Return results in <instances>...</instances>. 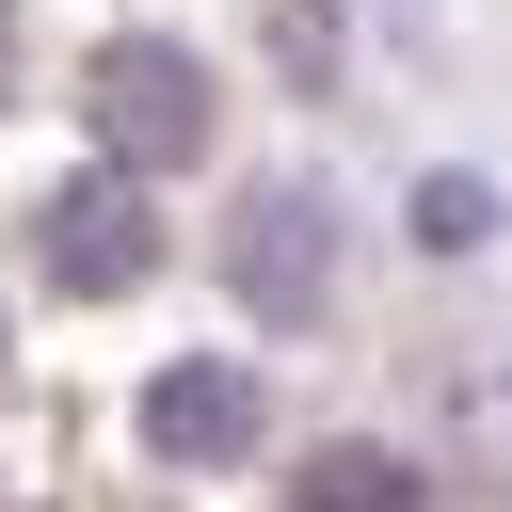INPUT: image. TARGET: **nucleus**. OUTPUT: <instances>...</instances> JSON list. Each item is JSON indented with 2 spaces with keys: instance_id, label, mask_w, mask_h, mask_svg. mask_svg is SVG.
<instances>
[{
  "instance_id": "nucleus-1",
  "label": "nucleus",
  "mask_w": 512,
  "mask_h": 512,
  "mask_svg": "<svg viewBox=\"0 0 512 512\" xmlns=\"http://www.w3.org/2000/svg\"><path fill=\"white\" fill-rule=\"evenodd\" d=\"M224 288H240L272 336H304V320L336 304V208H320V192H288V176H272V192H240V208H224Z\"/></svg>"
},
{
  "instance_id": "nucleus-2",
  "label": "nucleus",
  "mask_w": 512,
  "mask_h": 512,
  "mask_svg": "<svg viewBox=\"0 0 512 512\" xmlns=\"http://www.w3.org/2000/svg\"><path fill=\"white\" fill-rule=\"evenodd\" d=\"M96 128H112V160H192L208 144V64L192 48H160V32H128V48H96Z\"/></svg>"
},
{
  "instance_id": "nucleus-3",
  "label": "nucleus",
  "mask_w": 512,
  "mask_h": 512,
  "mask_svg": "<svg viewBox=\"0 0 512 512\" xmlns=\"http://www.w3.org/2000/svg\"><path fill=\"white\" fill-rule=\"evenodd\" d=\"M32 240H48V272H64L80 304H112V288H144V272H160V224H144V192H128V176H64V192L32 208Z\"/></svg>"
},
{
  "instance_id": "nucleus-4",
  "label": "nucleus",
  "mask_w": 512,
  "mask_h": 512,
  "mask_svg": "<svg viewBox=\"0 0 512 512\" xmlns=\"http://www.w3.org/2000/svg\"><path fill=\"white\" fill-rule=\"evenodd\" d=\"M256 432H272V384L224 368V352H176V368L144 384V448H160V464H256Z\"/></svg>"
},
{
  "instance_id": "nucleus-5",
  "label": "nucleus",
  "mask_w": 512,
  "mask_h": 512,
  "mask_svg": "<svg viewBox=\"0 0 512 512\" xmlns=\"http://www.w3.org/2000/svg\"><path fill=\"white\" fill-rule=\"evenodd\" d=\"M288 512H416V464H400V448H368V432H352V448H320V464H304V480H288Z\"/></svg>"
},
{
  "instance_id": "nucleus-6",
  "label": "nucleus",
  "mask_w": 512,
  "mask_h": 512,
  "mask_svg": "<svg viewBox=\"0 0 512 512\" xmlns=\"http://www.w3.org/2000/svg\"><path fill=\"white\" fill-rule=\"evenodd\" d=\"M416 240H432V256H480V240H496V176H432V192H416Z\"/></svg>"
}]
</instances>
